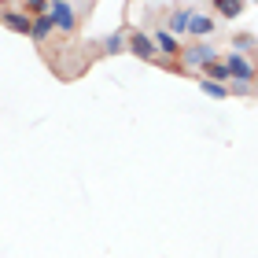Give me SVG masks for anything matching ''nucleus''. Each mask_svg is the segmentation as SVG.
Returning <instances> with one entry per match:
<instances>
[{"mask_svg":"<svg viewBox=\"0 0 258 258\" xmlns=\"http://www.w3.org/2000/svg\"><path fill=\"white\" fill-rule=\"evenodd\" d=\"M232 44H236V48H251V37H247V33H240V37H232Z\"/></svg>","mask_w":258,"mask_h":258,"instance_id":"obj_14","label":"nucleus"},{"mask_svg":"<svg viewBox=\"0 0 258 258\" xmlns=\"http://www.w3.org/2000/svg\"><path fill=\"white\" fill-rule=\"evenodd\" d=\"M48 19H52L55 33H74L78 30V8L67 4V0H52L48 4Z\"/></svg>","mask_w":258,"mask_h":258,"instance_id":"obj_1","label":"nucleus"},{"mask_svg":"<svg viewBox=\"0 0 258 258\" xmlns=\"http://www.w3.org/2000/svg\"><path fill=\"white\" fill-rule=\"evenodd\" d=\"M221 67H225V74H229L232 81H240V85H251V81H254V67H251L247 55H240V52L225 55V59H221Z\"/></svg>","mask_w":258,"mask_h":258,"instance_id":"obj_2","label":"nucleus"},{"mask_svg":"<svg viewBox=\"0 0 258 258\" xmlns=\"http://www.w3.org/2000/svg\"><path fill=\"white\" fill-rule=\"evenodd\" d=\"M55 33V26H52V19H48V11L44 15H37V19H30V37L37 41V44H44Z\"/></svg>","mask_w":258,"mask_h":258,"instance_id":"obj_7","label":"nucleus"},{"mask_svg":"<svg viewBox=\"0 0 258 258\" xmlns=\"http://www.w3.org/2000/svg\"><path fill=\"white\" fill-rule=\"evenodd\" d=\"M218 30V22H214V15H188V30L184 33H196V37H210V33Z\"/></svg>","mask_w":258,"mask_h":258,"instance_id":"obj_6","label":"nucleus"},{"mask_svg":"<svg viewBox=\"0 0 258 258\" xmlns=\"http://www.w3.org/2000/svg\"><path fill=\"white\" fill-rule=\"evenodd\" d=\"M199 89H203V96H210V100H229L232 96L229 85H218V81H207V78H199Z\"/></svg>","mask_w":258,"mask_h":258,"instance_id":"obj_10","label":"nucleus"},{"mask_svg":"<svg viewBox=\"0 0 258 258\" xmlns=\"http://www.w3.org/2000/svg\"><path fill=\"white\" fill-rule=\"evenodd\" d=\"M181 67H210V63H218V52H214V44H203L199 41L196 48H184L181 52Z\"/></svg>","mask_w":258,"mask_h":258,"instance_id":"obj_3","label":"nucleus"},{"mask_svg":"<svg viewBox=\"0 0 258 258\" xmlns=\"http://www.w3.org/2000/svg\"><path fill=\"white\" fill-rule=\"evenodd\" d=\"M207 70V81H218V85H225L229 81V74H225V67H221V59L218 63H210V67H203Z\"/></svg>","mask_w":258,"mask_h":258,"instance_id":"obj_13","label":"nucleus"},{"mask_svg":"<svg viewBox=\"0 0 258 258\" xmlns=\"http://www.w3.org/2000/svg\"><path fill=\"white\" fill-rule=\"evenodd\" d=\"M188 15H192L188 8H177V11H173V15H170V22H166V26H162V30L177 37V33H184V30H188Z\"/></svg>","mask_w":258,"mask_h":258,"instance_id":"obj_9","label":"nucleus"},{"mask_svg":"<svg viewBox=\"0 0 258 258\" xmlns=\"http://www.w3.org/2000/svg\"><path fill=\"white\" fill-rule=\"evenodd\" d=\"M118 52H125V33L114 30V33L103 37V55H118Z\"/></svg>","mask_w":258,"mask_h":258,"instance_id":"obj_11","label":"nucleus"},{"mask_svg":"<svg viewBox=\"0 0 258 258\" xmlns=\"http://www.w3.org/2000/svg\"><path fill=\"white\" fill-rule=\"evenodd\" d=\"M125 48H129V55H137V59H159L155 41H151L144 30H133V33H129V37H125Z\"/></svg>","mask_w":258,"mask_h":258,"instance_id":"obj_4","label":"nucleus"},{"mask_svg":"<svg viewBox=\"0 0 258 258\" xmlns=\"http://www.w3.org/2000/svg\"><path fill=\"white\" fill-rule=\"evenodd\" d=\"M243 8H247L243 0H214V11H218V15H225V19H236Z\"/></svg>","mask_w":258,"mask_h":258,"instance_id":"obj_12","label":"nucleus"},{"mask_svg":"<svg viewBox=\"0 0 258 258\" xmlns=\"http://www.w3.org/2000/svg\"><path fill=\"white\" fill-rule=\"evenodd\" d=\"M0 22H4L11 33H26L30 37V19L22 15V11H0Z\"/></svg>","mask_w":258,"mask_h":258,"instance_id":"obj_8","label":"nucleus"},{"mask_svg":"<svg viewBox=\"0 0 258 258\" xmlns=\"http://www.w3.org/2000/svg\"><path fill=\"white\" fill-rule=\"evenodd\" d=\"M155 52L159 55H173V63L181 59V52H184V44H181V37H173V33H166V30H155Z\"/></svg>","mask_w":258,"mask_h":258,"instance_id":"obj_5","label":"nucleus"}]
</instances>
